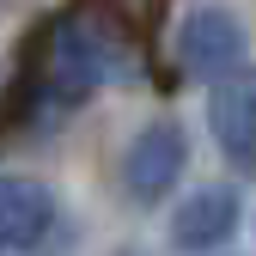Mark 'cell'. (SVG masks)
<instances>
[{"instance_id": "6da1fadb", "label": "cell", "mask_w": 256, "mask_h": 256, "mask_svg": "<svg viewBox=\"0 0 256 256\" xmlns=\"http://www.w3.org/2000/svg\"><path fill=\"white\" fill-rule=\"evenodd\" d=\"M122 74H128V55H122V37L110 24L86 18V12L55 18L49 37H43V55H37V110L43 116L74 110Z\"/></svg>"}, {"instance_id": "7a4b0ae2", "label": "cell", "mask_w": 256, "mask_h": 256, "mask_svg": "<svg viewBox=\"0 0 256 256\" xmlns=\"http://www.w3.org/2000/svg\"><path fill=\"white\" fill-rule=\"evenodd\" d=\"M183 171H189V134L177 122H146L140 134L128 140V152H122V189L140 208L165 202Z\"/></svg>"}, {"instance_id": "3957f363", "label": "cell", "mask_w": 256, "mask_h": 256, "mask_svg": "<svg viewBox=\"0 0 256 256\" xmlns=\"http://www.w3.org/2000/svg\"><path fill=\"white\" fill-rule=\"evenodd\" d=\"M177 61L183 74H196L208 86H226L244 74V24L232 12H189L177 30Z\"/></svg>"}, {"instance_id": "277c9868", "label": "cell", "mask_w": 256, "mask_h": 256, "mask_svg": "<svg viewBox=\"0 0 256 256\" xmlns=\"http://www.w3.org/2000/svg\"><path fill=\"white\" fill-rule=\"evenodd\" d=\"M55 232V196L37 177H0V250H37Z\"/></svg>"}, {"instance_id": "5b68a950", "label": "cell", "mask_w": 256, "mask_h": 256, "mask_svg": "<svg viewBox=\"0 0 256 256\" xmlns=\"http://www.w3.org/2000/svg\"><path fill=\"white\" fill-rule=\"evenodd\" d=\"M238 189H226V183H208V189H196L177 214H171V244L177 250H214V244H226L232 232H238Z\"/></svg>"}, {"instance_id": "8992f818", "label": "cell", "mask_w": 256, "mask_h": 256, "mask_svg": "<svg viewBox=\"0 0 256 256\" xmlns=\"http://www.w3.org/2000/svg\"><path fill=\"white\" fill-rule=\"evenodd\" d=\"M208 122H214V140L220 152L232 158V171H250V158H256V92L250 80H226V86H214V98H208Z\"/></svg>"}, {"instance_id": "52a82bcc", "label": "cell", "mask_w": 256, "mask_h": 256, "mask_svg": "<svg viewBox=\"0 0 256 256\" xmlns=\"http://www.w3.org/2000/svg\"><path fill=\"white\" fill-rule=\"evenodd\" d=\"M110 256H152V250H140V244H122V250H110Z\"/></svg>"}]
</instances>
